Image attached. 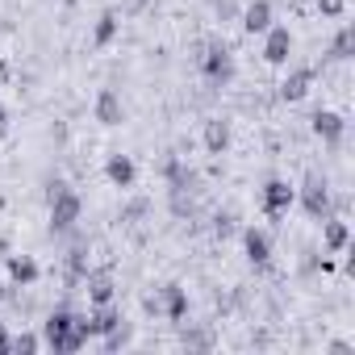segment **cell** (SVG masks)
I'll return each mask as SVG.
<instances>
[{"instance_id": "cell-28", "label": "cell", "mask_w": 355, "mask_h": 355, "mask_svg": "<svg viewBox=\"0 0 355 355\" xmlns=\"http://www.w3.org/2000/svg\"><path fill=\"white\" fill-rule=\"evenodd\" d=\"M142 309H146V313H150V318H163V301H159V288H155V293H146V297H142Z\"/></svg>"}, {"instance_id": "cell-17", "label": "cell", "mask_w": 355, "mask_h": 355, "mask_svg": "<svg viewBox=\"0 0 355 355\" xmlns=\"http://www.w3.org/2000/svg\"><path fill=\"white\" fill-rule=\"evenodd\" d=\"M226 146H230V121L226 117H209L205 121V150L209 155H226Z\"/></svg>"}, {"instance_id": "cell-1", "label": "cell", "mask_w": 355, "mask_h": 355, "mask_svg": "<svg viewBox=\"0 0 355 355\" xmlns=\"http://www.w3.org/2000/svg\"><path fill=\"white\" fill-rule=\"evenodd\" d=\"M88 338H92V334H88L84 313H76V309H67V305L51 309L46 322H42V347H51L55 355H76V351L88 347Z\"/></svg>"}, {"instance_id": "cell-20", "label": "cell", "mask_w": 355, "mask_h": 355, "mask_svg": "<svg viewBox=\"0 0 355 355\" xmlns=\"http://www.w3.org/2000/svg\"><path fill=\"white\" fill-rule=\"evenodd\" d=\"M351 55H355V26H338V34L330 38V59L347 63Z\"/></svg>"}, {"instance_id": "cell-10", "label": "cell", "mask_w": 355, "mask_h": 355, "mask_svg": "<svg viewBox=\"0 0 355 355\" xmlns=\"http://www.w3.org/2000/svg\"><path fill=\"white\" fill-rule=\"evenodd\" d=\"M159 301H163V318L167 322H184L189 318V293H184V284H163Z\"/></svg>"}, {"instance_id": "cell-26", "label": "cell", "mask_w": 355, "mask_h": 355, "mask_svg": "<svg viewBox=\"0 0 355 355\" xmlns=\"http://www.w3.org/2000/svg\"><path fill=\"white\" fill-rule=\"evenodd\" d=\"M234 230H239V226H234V214H218V218H214V234H218V239H230Z\"/></svg>"}, {"instance_id": "cell-22", "label": "cell", "mask_w": 355, "mask_h": 355, "mask_svg": "<svg viewBox=\"0 0 355 355\" xmlns=\"http://www.w3.org/2000/svg\"><path fill=\"white\" fill-rule=\"evenodd\" d=\"M101 338H105V351H109V355H117V351L130 343V326L121 322V326H113V330H109V334H101Z\"/></svg>"}, {"instance_id": "cell-2", "label": "cell", "mask_w": 355, "mask_h": 355, "mask_svg": "<svg viewBox=\"0 0 355 355\" xmlns=\"http://www.w3.org/2000/svg\"><path fill=\"white\" fill-rule=\"evenodd\" d=\"M197 63H201V76H205L214 88H226V84L234 80V51H230L226 42H218V38L201 46Z\"/></svg>"}, {"instance_id": "cell-9", "label": "cell", "mask_w": 355, "mask_h": 355, "mask_svg": "<svg viewBox=\"0 0 355 355\" xmlns=\"http://www.w3.org/2000/svg\"><path fill=\"white\" fill-rule=\"evenodd\" d=\"M313 80H318V67H297V71H288V76L280 80V101H288V105L305 101L309 88H313Z\"/></svg>"}, {"instance_id": "cell-6", "label": "cell", "mask_w": 355, "mask_h": 355, "mask_svg": "<svg viewBox=\"0 0 355 355\" xmlns=\"http://www.w3.org/2000/svg\"><path fill=\"white\" fill-rule=\"evenodd\" d=\"M288 55H293V30L272 21V26L263 30V63H268V67H284Z\"/></svg>"}, {"instance_id": "cell-13", "label": "cell", "mask_w": 355, "mask_h": 355, "mask_svg": "<svg viewBox=\"0 0 355 355\" xmlns=\"http://www.w3.org/2000/svg\"><path fill=\"white\" fill-rule=\"evenodd\" d=\"M272 0H251L247 9H239V21H243V30L247 34H263L268 26H272Z\"/></svg>"}, {"instance_id": "cell-21", "label": "cell", "mask_w": 355, "mask_h": 355, "mask_svg": "<svg viewBox=\"0 0 355 355\" xmlns=\"http://www.w3.org/2000/svg\"><path fill=\"white\" fill-rule=\"evenodd\" d=\"M34 351H42V334H30V330L13 334V355H34Z\"/></svg>"}, {"instance_id": "cell-16", "label": "cell", "mask_w": 355, "mask_h": 355, "mask_svg": "<svg viewBox=\"0 0 355 355\" xmlns=\"http://www.w3.org/2000/svg\"><path fill=\"white\" fill-rule=\"evenodd\" d=\"M121 117H125L121 96H117L113 88H101V96H96V121H101V125H121Z\"/></svg>"}, {"instance_id": "cell-11", "label": "cell", "mask_w": 355, "mask_h": 355, "mask_svg": "<svg viewBox=\"0 0 355 355\" xmlns=\"http://www.w3.org/2000/svg\"><path fill=\"white\" fill-rule=\"evenodd\" d=\"M322 247L330 251V255H338V251H347L351 247V226L343 222V218H322Z\"/></svg>"}, {"instance_id": "cell-15", "label": "cell", "mask_w": 355, "mask_h": 355, "mask_svg": "<svg viewBox=\"0 0 355 355\" xmlns=\"http://www.w3.org/2000/svg\"><path fill=\"white\" fill-rule=\"evenodd\" d=\"M105 175H109V184H113V189H130V184H134V175H138V167H134L130 155H109Z\"/></svg>"}, {"instance_id": "cell-4", "label": "cell", "mask_w": 355, "mask_h": 355, "mask_svg": "<svg viewBox=\"0 0 355 355\" xmlns=\"http://www.w3.org/2000/svg\"><path fill=\"white\" fill-rule=\"evenodd\" d=\"M51 205V234H71L76 230V222H80V209H84V201L71 193V189H63L55 201H46Z\"/></svg>"}, {"instance_id": "cell-18", "label": "cell", "mask_w": 355, "mask_h": 355, "mask_svg": "<svg viewBox=\"0 0 355 355\" xmlns=\"http://www.w3.org/2000/svg\"><path fill=\"white\" fill-rule=\"evenodd\" d=\"M38 276L42 272H38V263L30 255H9V280H13V288H30Z\"/></svg>"}, {"instance_id": "cell-27", "label": "cell", "mask_w": 355, "mask_h": 355, "mask_svg": "<svg viewBox=\"0 0 355 355\" xmlns=\"http://www.w3.org/2000/svg\"><path fill=\"white\" fill-rule=\"evenodd\" d=\"M214 9H218V21H234V17H239V5H234V0H214Z\"/></svg>"}, {"instance_id": "cell-12", "label": "cell", "mask_w": 355, "mask_h": 355, "mask_svg": "<svg viewBox=\"0 0 355 355\" xmlns=\"http://www.w3.org/2000/svg\"><path fill=\"white\" fill-rule=\"evenodd\" d=\"M84 322H88V334L101 338V334H109L113 326H121L125 318H121V309H113V301H105V305H92V313H84Z\"/></svg>"}, {"instance_id": "cell-5", "label": "cell", "mask_w": 355, "mask_h": 355, "mask_svg": "<svg viewBox=\"0 0 355 355\" xmlns=\"http://www.w3.org/2000/svg\"><path fill=\"white\" fill-rule=\"evenodd\" d=\"M293 201H297V189H293L288 180H280V175H272V180L259 189V205H263V214H268L272 222H276V218H284Z\"/></svg>"}, {"instance_id": "cell-29", "label": "cell", "mask_w": 355, "mask_h": 355, "mask_svg": "<svg viewBox=\"0 0 355 355\" xmlns=\"http://www.w3.org/2000/svg\"><path fill=\"white\" fill-rule=\"evenodd\" d=\"M0 355H13V334L5 330V322H0Z\"/></svg>"}, {"instance_id": "cell-7", "label": "cell", "mask_w": 355, "mask_h": 355, "mask_svg": "<svg viewBox=\"0 0 355 355\" xmlns=\"http://www.w3.org/2000/svg\"><path fill=\"white\" fill-rule=\"evenodd\" d=\"M309 130H313L326 146H338L343 134H347V121H343V113H334V109H318V113L309 117Z\"/></svg>"}, {"instance_id": "cell-3", "label": "cell", "mask_w": 355, "mask_h": 355, "mask_svg": "<svg viewBox=\"0 0 355 355\" xmlns=\"http://www.w3.org/2000/svg\"><path fill=\"white\" fill-rule=\"evenodd\" d=\"M297 197H301V209L313 218V222H322V218H330V184H326V175H318V171H309L305 175V184L297 189Z\"/></svg>"}, {"instance_id": "cell-24", "label": "cell", "mask_w": 355, "mask_h": 355, "mask_svg": "<svg viewBox=\"0 0 355 355\" xmlns=\"http://www.w3.org/2000/svg\"><path fill=\"white\" fill-rule=\"evenodd\" d=\"M318 13L330 17V21H338V17L347 13V0H318Z\"/></svg>"}, {"instance_id": "cell-32", "label": "cell", "mask_w": 355, "mask_h": 355, "mask_svg": "<svg viewBox=\"0 0 355 355\" xmlns=\"http://www.w3.org/2000/svg\"><path fill=\"white\" fill-rule=\"evenodd\" d=\"M5 293H9V288H5V280H0V301H5Z\"/></svg>"}, {"instance_id": "cell-33", "label": "cell", "mask_w": 355, "mask_h": 355, "mask_svg": "<svg viewBox=\"0 0 355 355\" xmlns=\"http://www.w3.org/2000/svg\"><path fill=\"white\" fill-rule=\"evenodd\" d=\"M297 5H301V0H297Z\"/></svg>"}, {"instance_id": "cell-30", "label": "cell", "mask_w": 355, "mask_h": 355, "mask_svg": "<svg viewBox=\"0 0 355 355\" xmlns=\"http://www.w3.org/2000/svg\"><path fill=\"white\" fill-rule=\"evenodd\" d=\"M63 189H67V184H63V180H59V175H55V180H46V201H55V197H59V193H63Z\"/></svg>"}, {"instance_id": "cell-31", "label": "cell", "mask_w": 355, "mask_h": 355, "mask_svg": "<svg viewBox=\"0 0 355 355\" xmlns=\"http://www.w3.org/2000/svg\"><path fill=\"white\" fill-rule=\"evenodd\" d=\"M5 134H9V109L0 105V138H5Z\"/></svg>"}, {"instance_id": "cell-8", "label": "cell", "mask_w": 355, "mask_h": 355, "mask_svg": "<svg viewBox=\"0 0 355 355\" xmlns=\"http://www.w3.org/2000/svg\"><path fill=\"white\" fill-rule=\"evenodd\" d=\"M243 251H247V263L251 268H268L272 263V234L259 230V226H247L243 230Z\"/></svg>"}, {"instance_id": "cell-23", "label": "cell", "mask_w": 355, "mask_h": 355, "mask_svg": "<svg viewBox=\"0 0 355 355\" xmlns=\"http://www.w3.org/2000/svg\"><path fill=\"white\" fill-rule=\"evenodd\" d=\"M180 343H184V347H193V351H209V347H214V338H209L205 330H184V334H180Z\"/></svg>"}, {"instance_id": "cell-25", "label": "cell", "mask_w": 355, "mask_h": 355, "mask_svg": "<svg viewBox=\"0 0 355 355\" xmlns=\"http://www.w3.org/2000/svg\"><path fill=\"white\" fill-rule=\"evenodd\" d=\"M146 209H150V201H146V197H134V201L125 205V214H121V222H138V218H146Z\"/></svg>"}, {"instance_id": "cell-14", "label": "cell", "mask_w": 355, "mask_h": 355, "mask_svg": "<svg viewBox=\"0 0 355 355\" xmlns=\"http://www.w3.org/2000/svg\"><path fill=\"white\" fill-rule=\"evenodd\" d=\"M80 284H84V293H88V305H105V301H113V293H117L113 276H109V272H92V268H88V276H84Z\"/></svg>"}, {"instance_id": "cell-19", "label": "cell", "mask_w": 355, "mask_h": 355, "mask_svg": "<svg viewBox=\"0 0 355 355\" xmlns=\"http://www.w3.org/2000/svg\"><path fill=\"white\" fill-rule=\"evenodd\" d=\"M117 26H121V17H117L113 9H105V13L96 17V30H92V46H109V42L117 38Z\"/></svg>"}]
</instances>
